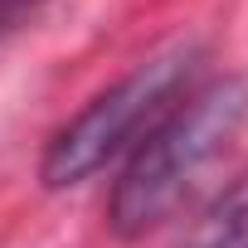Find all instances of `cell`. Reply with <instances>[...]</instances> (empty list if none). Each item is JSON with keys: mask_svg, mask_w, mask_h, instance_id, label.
<instances>
[{"mask_svg": "<svg viewBox=\"0 0 248 248\" xmlns=\"http://www.w3.org/2000/svg\"><path fill=\"white\" fill-rule=\"evenodd\" d=\"M243 122H248V78H214L209 88L180 97L127 151V166L107 200V229L117 238L156 233L224 161Z\"/></svg>", "mask_w": 248, "mask_h": 248, "instance_id": "6da1fadb", "label": "cell"}, {"mask_svg": "<svg viewBox=\"0 0 248 248\" xmlns=\"http://www.w3.org/2000/svg\"><path fill=\"white\" fill-rule=\"evenodd\" d=\"M195 68H200V44L195 39H175V44L146 54L112 88H102L44 146V161H39L44 190H73V185L93 180L102 166H112L117 156H127L180 102V93L195 78Z\"/></svg>", "mask_w": 248, "mask_h": 248, "instance_id": "7a4b0ae2", "label": "cell"}, {"mask_svg": "<svg viewBox=\"0 0 248 248\" xmlns=\"http://www.w3.org/2000/svg\"><path fill=\"white\" fill-rule=\"evenodd\" d=\"M185 248H248V175L214 200V209L195 224Z\"/></svg>", "mask_w": 248, "mask_h": 248, "instance_id": "3957f363", "label": "cell"}, {"mask_svg": "<svg viewBox=\"0 0 248 248\" xmlns=\"http://www.w3.org/2000/svg\"><path fill=\"white\" fill-rule=\"evenodd\" d=\"M39 5H44V0H0V39H5L10 30H20Z\"/></svg>", "mask_w": 248, "mask_h": 248, "instance_id": "277c9868", "label": "cell"}]
</instances>
